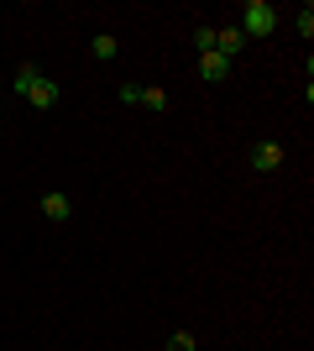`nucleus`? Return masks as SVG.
I'll list each match as a JSON object with an SVG mask.
<instances>
[{
    "instance_id": "obj_13",
    "label": "nucleus",
    "mask_w": 314,
    "mask_h": 351,
    "mask_svg": "<svg viewBox=\"0 0 314 351\" xmlns=\"http://www.w3.org/2000/svg\"><path fill=\"white\" fill-rule=\"evenodd\" d=\"M120 100H126V105H142V84H120Z\"/></svg>"
},
{
    "instance_id": "obj_4",
    "label": "nucleus",
    "mask_w": 314,
    "mask_h": 351,
    "mask_svg": "<svg viewBox=\"0 0 314 351\" xmlns=\"http://www.w3.org/2000/svg\"><path fill=\"white\" fill-rule=\"evenodd\" d=\"M199 79H205V84H225V79H231V58H220V53H199Z\"/></svg>"
},
{
    "instance_id": "obj_2",
    "label": "nucleus",
    "mask_w": 314,
    "mask_h": 351,
    "mask_svg": "<svg viewBox=\"0 0 314 351\" xmlns=\"http://www.w3.org/2000/svg\"><path fill=\"white\" fill-rule=\"evenodd\" d=\"M252 168L257 173H278V168H283V142H257L252 147Z\"/></svg>"
},
{
    "instance_id": "obj_10",
    "label": "nucleus",
    "mask_w": 314,
    "mask_h": 351,
    "mask_svg": "<svg viewBox=\"0 0 314 351\" xmlns=\"http://www.w3.org/2000/svg\"><path fill=\"white\" fill-rule=\"evenodd\" d=\"M142 105L147 110H168V89H142Z\"/></svg>"
},
{
    "instance_id": "obj_3",
    "label": "nucleus",
    "mask_w": 314,
    "mask_h": 351,
    "mask_svg": "<svg viewBox=\"0 0 314 351\" xmlns=\"http://www.w3.org/2000/svg\"><path fill=\"white\" fill-rule=\"evenodd\" d=\"M215 53H220V58H241V53H246L241 27H215Z\"/></svg>"
},
{
    "instance_id": "obj_7",
    "label": "nucleus",
    "mask_w": 314,
    "mask_h": 351,
    "mask_svg": "<svg viewBox=\"0 0 314 351\" xmlns=\"http://www.w3.org/2000/svg\"><path fill=\"white\" fill-rule=\"evenodd\" d=\"M37 79H42V69H37V63H21V69H16V79H11V89H16V95H21V100H27Z\"/></svg>"
},
{
    "instance_id": "obj_5",
    "label": "nucleus",
    "mask_w": 314,
    "mask_h": 351,
    "mask_svg": "<svg viewBox=\"0 0 314 351\" xmlns=\"http://www.w3.org/2000/svg\"><path fill=\"white\" fill-rule=\"evenodd\" d=\"M27 105L31 110H53V105H58V84H53V79H37V84H31V95H27Z\"/></svg>"
},
{
    "instance_id": "obj_6",
    "label": "nucleus",
    "mask_w": 314,
    "mask_h": 351,
    "mask_svg": "<svg viewBox=\"0 0 314 351\" xmlns=\"http://www.w3.org/2000/svg\"><path fill=\"white\" fill-rule=\"evenodd\" d=\"M42 215H47V220H68V215H74V199H68V194H58V189L42 194Z\"/></svg>"
},
{
    "instance_id": "obj_12",
    "label": "nucleus",
    "mask_w": 314,
    "mask_h": 351,
    "mask_svg": "<svg viewBox=\"0 0 314 351\" xmlns=\"http://www.w3.org/2000/svg\"><path fill=\"white\" fill-rule=\"evenodd\" d=\"M293 27H299V37H309V32H314V5H304V11L293 16Z\"/></svg>"
},
{
    "instance_id": "obj_1",
    "label": "nucleus",
    "mask_w": 314,
    "mask_h": 351,
    "mask_svg": "<svg viewBox=\"0 0 314 351\" xmlns=\"http://www.w3.org/2000/svg\"><path fill=\"white\" fill-rule=\"evenodd\" d=\"M278 27V5H267V0H246L241 5V37L252 43V37H267V32Z\"/></svg>"
},
{
    "instance_id": "obj_8",
    "label": "nucleus",
    "mask_w": 314,
    "mask_h": 351,
    "mask_svg": "<svg viewBox=\"0 0 314 351\" xmlns=\"http://www.w3.org/2000/svg\"><path fill=\"white\" fill-rule=\"evenodd\" d=\"M116 53H120V43L110 37V32H100V37H94V58H100V63H110Z\"/></svg>"
},
{
    "instance_id": "obj_11",
    "label": "nucleus",
    "mask_w": 314,
    "mask_h": 351,
    "mask_svg": "<svg viewBox=\"0 0 314 351\" xmlns=\"http://www.w3.org/2000/svg\"><path fill=\"white\" fill-rule=\"evenodd\" d=\"M163 351H194V336H189V330H173V336H168V346Z\"/></svg>"
},
{
    "instance_id": "obj_9",
    "label": "nucleus",
    "mask_w": 314,
    "mask_h": 351,
    "mask_svg": "<svg viewBox=\"0 0 314 351\" xmlns=\"http://www.w3.org/2000/svg\"><path fill=\"white\" fill-rule=\"evenodd\" d=\"M194 47H199V53H215V27H209V21L194 27Z\"/></svg>"
}]
</instances>
